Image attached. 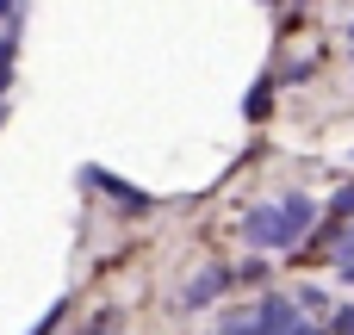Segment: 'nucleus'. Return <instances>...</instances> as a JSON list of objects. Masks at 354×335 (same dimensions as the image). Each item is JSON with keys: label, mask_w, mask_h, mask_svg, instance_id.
Segmentation results:
<instances>
[{"label": "nucleus", "mask_w": 354, "mask_h": 335, "mask_svg": "<svg viewBox=\"0 0 354 335\" xmlns=\"http://www.w3.org/2000/svg\"><path fill=\"white\" fill-rule=\"evenodd\" d=\"M336 335H354V305H348V311H336Z\"/></svg>", "instance_id": "obj_12"}, {"label": "nucleus", "mask_w": 354, "mask_h": 335, "mask_svg": "<svg viewBox=\"0 0 354 335\" xmlns=\"http://www.w3.org/2000/svg\"><path fill=\"white\" fill-rule=\"evenodd\" d=\"M311 224H317V205H311L305 193H292V199H280V205L249 211V218H243V236H249V249H299V242L311 236Z\"/></svg>", "instance_id": "obj_1"}, {"label": "nucleus", "mask_w": 354, "mask_h": 335, "mask_svg": "<svg viewBox=\"0 0 354 335\" xmlns=\"http://www.w3.org/2000/svg\"><path fill=\"white\" fill-rule=\"evenodd\" d=\"M224 286H230V274H224V267H199V274L187 280V292H180V305H187V311H199V305H212V298H218Z\"/></svg>", "instance_id": "obj_4"}, {"label": "nucleus", "mask_w": 354, "mask_h": 335, "mask_svg": "<svg viewBox=\"0 0 354 335\" xmlns=\"http://www.w3.org/2000/svg\"><path fill=\"white\" fill-rule=\"evenodd\" d=\"M348 50H354V25H348Z\"/></svg>", "instance_id": "obj_15"}, {"label": "nucleus", "mask_w": 354, "mask_h": 335, "mask_svg": "<svg viewBox=\"0 0 354 335\" xmlns=\"http://www.w3.org/2000/svg\"><path fill=\"white\" fill-rule=\"evenodd\" d=\"M292 323H299V311H292L286 298H261V305H255V323H230L224 335H286Z\"/></svg>", "instance_id": "obj_3"}, {"label": "nucleus", "mask_w": 354, "mask_h": 335, "mask_svg": "<svg viewBox=\"0 0 354 335\" xmlns=\"http://www.w3.org/2000/svg\"><path fill=\"white\" fill-rule=\"evenodd\" d=\"M81 335H118V311H106V317H93V323H87Z\"/></svg>", "instance_id": "obj_8"}, {"label": "nucleus", "mask_w": 354, "mask_h": 335, "mask_svg": "<svg viewBox=\"0 0 354 335\" xmlns=\"http://www.w3.org/2000/svg\"><path fill=\"white\" fill-rule=\"evenodd\" d=\"M342 261H354V230H342V242H336V267Z\"/></svg>", "instance_id": "obj_10"}, {"label": "nucleus", "mask_w": 354, "mask_h": 335, "mask_svg": "<svg viewBox=\"0 0 354 335\" xmlns=\"http://www.w3.org/2000/svg\"><path fill=\"white\" fill-rule=\"evenodd\" d=\"M6 25H19V0H0V31Z\"/></svg>", "instance_id": "obj_11"}, {"label": "nucleus", "mask_w": 354, "mask_h": 335, "mask_svg": "<svg viewBox=\"0 0 354 335\" xmlns=\"http://www.w3.org/2000/svg\"><path fill=\"white\" fill-rule=\"evenodd\" d=\"M243 112H249V124L274 118V81H255V87H249V99H243Z\"/></svg>", "instance_id": "obj_5"}, {"label": "nucleus", "mask_w": 354, "mask_h": 335, "mask_svg": "<svg viewBox=\"0 0 354 335\" xmlns=\"http://www.w3.org/2000/svg\"><path fill=\"white\" fill-rule=\"evenodd\" d=\"M236 280H249V286H261V280H268V261H243V267H236Z\"/></svg>", "instance_id": "obj_9"}, {"label": "nucleus", "mask_w": 354, "mask_h": 335, "mask_svg": "<svg viewBox=\"0 0 354 335\" xmlns=\"http://www.w3.org/2000/svg\"><path fill=\"white\" fill-rule=\"evenodd\" d=\"M81 180H87V186H100V193H106V199H112L118 211H131V218H143V211H156V199H149V193H137V186H124V180H118V174H106V168H87Z\"/></svg>", "instance_id": "obj_2"}, {"label": "nucleus", "mask_w": 354, "mask_h": 335, "mask_svg": "<svg viewBox=\"0 0 354 335\" xmlns=\"http://www.w3.org/2000/svg\"><path fill=\"white\" fill-rule=\"evenodd\" d=\"M62 317H68V298H56V305H50V311L37 317V329H31V335H50L56 323H62Z\"/></svg>", "instance_id": "obj_6"}, {"label": "nucleus", "mask_w": 354, "mask_h": 335, "mask_svg": "<svg viewBox=\"0 0 354 335\" xmlns=\"http://www.w3.org/2000/svg\"><path fill=\"white\" fill-rule=\"evenodd\" d=\"M336 274H342V280H348V286H354V261H342V267H336Z\"/></svg>", "instance_id": "obj_13"}, {"label": "nucleus", "mask_w": 354, "mask_h": 335, "mask_svg": "<svg viewBox=\"0 0 354 335\" xmlns=\"http://www.w3.org/2000/svg\"><path fill=\"white\" fill-rule=\"evenodd\" d=\"M286 335H317V329H311V323H292V329H286Z\"/></svg>", "instance_id": "obj_14"}, {"label": "nucleus", "mask_w": 354, "mask_h": 335, "mask_svg": "<svg viewBox=\"0 0 354 335\" xmlns=\"http://www.w3.org/2000/svg\"><path fill=\"white\" fill-rule=\"evenodd\" d=\"M330 218H336V224H348V218H354V186H342V193L330 199Z\"/></svg>", "instance_id": "obj_7"}]
</instances>
